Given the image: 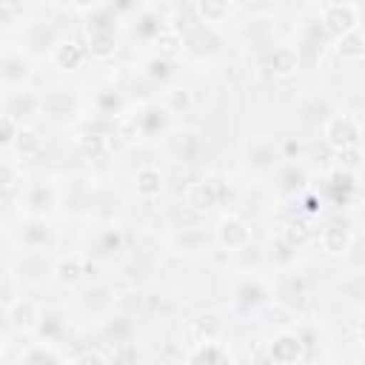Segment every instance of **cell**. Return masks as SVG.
Wrapping results in <instances>:
<instances>
[{
	"label": "cell",
	"instance_id": "6da1fadb",
	"mask_svg": "<svg viewBox=\"0 0 365 365\" xmlns=\"http://www.w3.org/2000/svg\"><path fill=\"white\" fill-rule=\"evenodd\" d=\"M359 137H362V128H359V120L348 111H336L325 120L322 125V140L331 151H342V148H351V145H359Z\"/></svg>",
	"mask_w": 365,
	"mask_h": 365
},
{
	"label": "cell",
	"instance_id": "7a4b0ae2",
	"mask_svg": "<svg viewBox=\"0 0 365 365\" xmlns=\"http://www.w3.org/2000/svg\"><path fill=\"white\" fill-rule=\"evenodd\" d=\"M225 197H228V191L220 177H200V180L188 182V188H185V208L194 214H208Z\"/></svg>",
	"mask_w": 365,
	"mask_h": 365
},
{
	"label": "cell",
	"instance_id": "3957f363",
	"mask_svg": "<svg viewBox=\"0 0 365 365\" xmlns=\"http://www.w3.org/2000/svg\"><path fill=\"white\" fill-rule=\"evenodd\" d=\"M282 143L274 134H257L245 143V163L257 171H271L282 163Z\"/></svg>",
	"mask_w": 365,
	"mask_h": 365
},
{
	"label": "cell",
	"instance_id": "277c9868",
	"mask_svg": "<svg viewBox=\"0 0 365 365\" xmlns=\"http://www.w3.org/2000/svg\"><path fill=\"white\" fill-rule=\"evenodd\" d=\"M319 26H322V31L328 37H339V34H345V31L359 26V9L354 3H348V0L331 3V6H325L322 17H319Z\"/></svg>",
	"mask_w": 365,
	"mask_h": 365
},
{
	"label": "cell",
	"instance_id": "5b68a950",
	"mask_svg": "<svg viewBox=\"0 0 365 365\" xmlns=\"http://www.w3.org/2000/svg\"><path fill=\"white\" fill-rule=\"evenodd\" d=\"M305 356V339L297 334V331H282V334H277L274 339H271V345H268V354H265V359H271V362H277V365H294V362H299Z\"/></svg>",
	"mask_w": 365,
	"mask_h": 365
},
{
	"label": "cell",
	"instance_id": "8992f818",
	"mask_svg": "<svg viewBox=\"0 0 365 365\" xmlns=\"http://www.w3.org/2000/svg\"><path fill=\"white\" fill-rule=\"evenodd\" d=\"M325 182H328L331 200L336 205H351V200H356V194H359V174L345 168V165H334L328 171Z\"/></svg>",
	"mask_w": 365,
	"mask_h": 365
},
{
	"label": "cell",
	"instance_id": "52a82bcc",
	"mask_svg": "<svg viewBox=\"0 0 365 365\" xmlns=\"http://www.w3.org/2000/svg\"><path fill=\"white\" fill-rule=\"evenodd\" d=\"M217 242L225 248V251H245L251 245V228L242 217L237 214H228L217 222Z\"/></svg>",
	"mask_w": 365,
	"mask_h": 365
},
{
	"label": "cell",
	"instance_id": "ba28073f",
	"mask_svg": "<svg viewBox=\"0 0 365 365\" xmlns=\"http://www.w3.org/2000/svg\"><path fill=\"white\" fill-rule=\"evenodd\" d=\"M319 245L328 257H345L354 245V225L348 220H331L319 234Z\"/></svg>",
	"mask_w": 365,
	"mask_h": 365
},
{
	"label": "cell",
	"instance_id": "9c48e42d",
	"mask_svg": "<svg viewBox=\"0 0 365 365\" xmlns=\"http://www.w3.org/2000/svg\"><path fill=\"white\" fill-rule=\"evenodd\" d=\"M37 106H40V114H48V117H71L80 106L77 94L68 91V88H48L43 94H37Z\"/></svg>",
	"mask_w": 365,
	"mask_h": 365
},
{
	"label": "cell",
	"instance_id": "30bf717a",
	"mask_svg": "<svg viewBox=\"0 0 365 365\" xmlns=\"http://www.w3.org/2000/svg\"><path fill=\"white\" fill-rule=\"evenodd\" d=\"M17 271H20V279H23V282L40 285V282H46V279L54 274V265L48 262V257H46L40 248H31V251L20 259Z\"/></svg>",
	"mask_w": 365,
	"mask_h": 365
},
{
	"label": "cell",
	"instance_id": "8fae6325",
	"mask_svg": "<svg viewBox=\"0 0 365 365\" xmlns=\"http://www.w3.org/2000/svg\"><path fill=\"white\" fill-rule=\"evenodd\" d=\"M305 299H308V291H305L302 277H297V274H285V277L279 279V285H277V302H279L285 311L297 314V311H302Z\"/></svg>",
	"mask_w": 365,
	"mask_h": 365
},
{
	"label": "cell",
	"instance_id": "7c38bea8",
	"mask_svg": "<svg viewBox=\"0 0 365 365\" xmlns=\"http://www.w3.org/2000/svg\"><path fill=\"white\" fill-rule=\"evenodd\" d=\"M88 37H86V54L91 57V60H100V63H106V60H111L114 54H117V48H120V43H117V34H114V29H94V31H86Z\"/></svg>",
	"mask_w": 365,
	"mask_h": 365
},
{
	"label": "cell",
	"instance_id": "4fadbf2b",
	"mask_svg": "<svg viewBox=\"0 0 365 365\" xmlns=\"http://www.w3.org/2000/svg\"><path fill=\"white\" fill-rule=\"evenodd\" d=\"M299 66H302V57H299V48H294V46H277L265 57V68L274 77H291V74H297Z\"/></svg>",
	"mask_w": 365,
	"mask_h": 365
},
{
	"label": "cell",
	"instance_id": "5bb4252c",
	"mask_svg": "<svg viewBox=\"0 0 365 365\" xmlns=\"http://www.w3.org/2000/svg\"><path fill=\"white\" fill-rule=\"evenodd\" d=\"M86 46L83 43H77V40H60L54 48H51V63H54V68H60V71H77V68H83V63H86Z\"/></svg>",
	"mask_w": 365,
	"mask_h": 365
},
{
	"label": "cell",
	"instance_id": "9a60e30c",
	"mask_svg": "<svg viewBox=\"0 0 365 365\" xmlns=\"http://www.w3.org/2000/svg\"><path fill=\"white\" fill-rule=\"evenodd\" d=\"M31 77V63L20 51H6L0 54V80L9 86H23Z\"/></svg>",
	"mask_w": 365,
	"mask_h": 365
},
{
	"label": "cell",
	"instance_id": "2e32d148",
	"mask_svg": "<svg viewBox=\"0 0 365 365\" xmlns=\"http://www.w3.org/2000/svg\"><path fill=\"white\" fill-rule=\"evenodd\" d=\"M6 319H9V325L17 334H31V331H37L40 311H37V305L31 299H14L11 308H9V314H6Z\"/></svg>",
	"mask_w": 365,
	"mask_h": 365
},
{
	"label": "cell",
	"instance_id": "e0dca14e",
	"mask_svg": "<svg viewBox=\"0 0 365 365\" xmlns=\"http://www.w3.org/2000/svg\"><path fill=\"white\" fill-rule=\"evenodd\" d=\"M228 359H231L228 348H222L217 339H200L185 354V362H191V365H222Z\"/></svg>",
	"mask_w": 365,
	"mask_h": 365
},
{
	"label": "cell",
	"instance_id": "ac0fdd59",
	"mask_svg": "<svg viewBox=\"0 0 365 365\" xmlns=\"http://www.w3.org/2000/svg\"><path fill=\"white\" fill-rule=\"evenodd\" d=\"M163 188H165V177H163V171L157 165L137 168V174H134V191H137L140 200H157L163 194Z\"/></svg>",
	"mask_w": 365,
	"mask_h": 365
},
{
	"label": "cell",
	"instance_id": "d6986e66",
	"mask_svg": "<svg viewBox=\"0 0 365 365\" xmlns=\"http://www.w3.org/2000/svg\"><path fill=\"white\" fill-rule=\"evenodd\" d=\"M234 0H194V14L205 29H217L231 17Z\"/></svg>",
	"mask_w": 365,
	"mask_h": 365
},
{
	"label": "cell",
	"instance_id": "ffe728a7",
	"mask_svg": "<svg viewBox=\"0 0 365 365\" xmlns=\"http://www.w3.org/2000/svg\"><path fill=\"white\" fill-rule=\"evenodd\" d=\"M151 46H154V54H157V57H163V60H174V57L182 54V48H185V37L180 34V29H174V26H163V29L151 37Z\"/></svg>",
	"mask_w": 365,
	"mask_h": 365
},
{
	"label": "cell",
	"instance_id": "44dd1931",
	"mask_svg": "<svg viewBox=\"0 0 365 365\" xmlns=\"http://www.w3.org/2000/svg\"><path fill=\"white\" fill-rule=\"evenodd\" d=\"M334 40H336L334 51H336V57L342 63H362V57H365V37H362L359 26L345 31V34H339V37H334Z\"/></svg>",
	"mask_w": 365,
	"mask_h": 365
},
{
	"label": "cell",
	"instance_id": "7402d4cb",
	"mask_svg": "<svg viewBox=\"0 0 365 365\" xmlns=\"http://www.w3.org/2000/svg\"><path fill=\"white\" fill-rule=\"evenodd\" d=\"M168 117H171V114H168L160 103H151V106H145V108L137 114L134 125H137V131H140L143 137H157V134H163V131H165Z\"/></svg>",
	"mask_w": 365,
	"mask_h": 365
},
{
	"label": "cell",
	"instance_id": "603a6c76",
	"mask_svg": "<svg viewBox=\"0 0 365 365\" xmlns=\"http://www.w3.org/2000/svg\"><path fill=\"white\" fill-rule=\"evenodd\" d=\"M11 148H14L17 160H37V157L43 154L46 143H43V137H40L37 128H31V125H20L17 134H14Z\"/></svg>",
	"mask_w": 365,
	"mask_h": 365
},
{
	"label": "cell",
	"instance_id": "cb8c5ba5",
	"mask_svg": "<svg viewBox=\"0 0 365 365\" xmlns=\"http://www.w3.org/2000/svg\"><path fill=\"white\" fill-rule=\"evenodd\" d=\"M54 202H57V197H54V188L48 182H34L23 197V205L31 217H46L54 208Z\"/></svg>",
	"mask_w": 365,
	"mask_h": 365
},
{
	"label": "cell",
	"instance_id": "d4e9b609",
	"mask_svg": "<svg viewBox=\"0 0 365 365\" xmlns=\"http://www.w3.org/2000/svg\"><path fill=\"white\" fill-rule=\"evenodd\" d=\"M268 299V288L259 282V279H242L237 288H234V302H237V308L240 311H254V308H259L262 302Z\"/></svg>",
	"mask_w": 365,
	"mask_h": 365
},
{
	"label": "cell",
	"instance_id": "484cf974",
	"mask_svg": "<svg viewBox=\"0 0 365 365\" xmlns=\"http://www.w3.org/2000/svg\"><path fill=\"white\" fill-rule=\"evenodd\" d=\"M37 111H40V106H37V94L29 91V88H14V91L6 97V114H11L17 123L34 117Z\"/></svg>",
	"mask_w": 365,
	"mask_h": 365
},
{
	"label": "cell",
	"instance_id": "4316f807",
	"mask_svg": "<svg viewBox=\"0 0 365 365\" xmlns=\"http://www.w3.org/2000/svg\"><path fill=\"white\" fill-rule=\"evenodd\" d=\"M74 145H77L80 157H83V160H88V163H100V160H106V157H108V140H106L103 134L83 131V134H77V137H74Z\"/></svg>",
	"mask_w": 365,
	"mask_h": 365
},
{
	"label": "cell",
	"instance_id": "83f0119b",
	"mask_svg": "<svg viewBox=\"0 0 365 365\" xmlns=\"http://www.w3.org/2000/svg\"><path fill=\"white\" fill-rule=\"evenodd\" d=\"M197 342L200 339H217L220 336V331H222V319L217 317V314H211V311H205V314H197L194 319H188V328H185Z\"/></svg>",
	"mask_w": 365,
	"mask_h": 365
},
{
	"label": "cell",
	"instance_id": "f1b7e54d",
	"mask_svg": "<svg viewBox=\"0 0 365 365\" xmlns=\"http://www.w3.org/2000/svg\"><path fill=\"white\" fill-rule=\"evenodd\" d=\"M174 242H177V248H180V251H188V254L202 251V248L208 245V228H200V225H185V228H180V231H177Z\"/></svg>",
	"mask_w": 365,
	"mask_h": 365
},
{
	"label": "cell",
	"instance_id": "f546056e",
	"mask_svg": "<svg viewBox=\"0 0 365 365\" xmlns=\"http://www.w3.org/2000/svg\"><path fill=\"white\" fill-rule=\"evenodd\" d=\"M51 240H54V237H51V228L46 225V217H31V220L26 222V228H23V242H26L29 248H46Z\"/></svg>",
	"mask_w": 365,
	"mask_h": 365
},
{
	"label": "cell",
	"instance_id": "4dcf8cb0",
	"mask_svg": "<svg viewBox=\"0 0 365 365\" xmlns=\"http://www.w3.org/2000/svg\"><path fill=\"white\" fill-rule=\"evenodd\" d=\"M163 108H165L168 114H188V111L194 108V97H191L188 88L174 86V88H168V91L163 94Z\"/></svg>",
	"mask_w": 365,
	"mask_h": 365
},
{
	"label": "cell",
	"instance_id": "1f68e13d",
	"mask_svg": "<svg viewBox=\"0 0 365 365\" xmlns=\"http://www.w3.org/2000/svg\"><path fill=\"white\" fill-rule=\"evenodd\" d=\"M94 108H97L100 117H117V114H123L125 100H123V94L117 88H103L94 97Z\"/></svg>",
	"mask_w": 365,
	"mask_h": 365
},
{
	"label": "cell",
	"instance_id": "d6a6232c",
	"mask_svg": "<svg viewBox=\"0 0 365 365\" xmlns=\"http://www.w3.org/2000/svg\"><path fill=\"white\" fill-rule=\"evenodd\" d=\"M86 274V265L80 257H63L54 262V277L63 282V285H74L80 277Z\"/></svg>",
	"mask_w": 365,
	"mask_h": 365
},
{
	"label": "cell",
	"instance_id": "836d02e7",
	"mask_svg": "<svg viewBox=\"0 0 365 365\" xmlns=\"http://www.w3.org/2000/svg\"><path fill=\"white\" fill-rule=\"evenodd\" d=\"M197 148H200V140H197L194 131H180V134H174V140H171V151H174V157H177L180 163H191L194 154H197Z\"/></svg>",
	"mask_w": 365,
	"mask_h": 365
},
{
	"label": "cell",
	"instance_id": "e575fe53",
	"mask_svg": "<svg viewBox=\"0 0 365 365\" xmlns=\"http://www.w3.org/2000/svg\"><path fill=\"white\" fill-rule=\"evenodd\" d=\"M143 74H145V80L148 83H168L171 80V74H174V68H171V60H163V57H157V54H151L148 60H145V66H143Z\"/></svg>",
	"mask_w": 365,
	"mask_h": 365
},
{
	"label": "cell",
	"instance_id": "d590c367",
	"mask_svg": "<svg viewBox=\"0 0 365 365\" xmlns=\"http://www.w3.org/2000/svg\"><path fill=\"white\" fill-rule=\"evenodd\" d=\"M277 228L291 240V245H294L297 251L311 240V225H308V220H288V222H279Z\"/></svg>",
	"mask_w": 365,
	"mask_h": 365
},
{
	"label": "cell",
	"instance_id": "8d00e7d4",
	"mask_svg": "<svg viewBox=\"0 0 365 365\" xmlns=\"http://www.w3.org/2000/svg\"><path fill=\"white\" fill-rule=\"evenodd\" d=\"M305 168L302 165H285L282 168V174H279V188L282 191H288V194H297V191H302L305 188Z\"/></svg>",
	"mask_w": 365,
	"mask_h": 365
},
{
	"label": "cell",
	"instance_id": "74e56055",
	"mask_svg": "<svg viewBox=\"0 0 365 365\" xmlns=\"http://www.w3.org/2000/svg\"><path fill=\"white\" fill-rule=\"evenodd\" d=\"M268 251H271V257H274L277 262H288V259H294V254H297V248L291 245V240H288L279 228H274L271 242H268Z\"/></svg>",
	"mask_w": 365,
	"mask_h": 365
},
{
	"label": "cell",
	"instance_id": "f35d334b",
	"mask_svg": "<svg viewBox=\"0 0 365 365\" xmlns=\"http://www.w3.org/2000/svg\"><path fill=\"white\" fill-rule=\"evenodd\" d=\"M131 331H134V325H131V319H128L125 314H117V317H111V319H108V325H106V334H108V339H114L117 345H125V342L131 339Z\"/></svg>",
	"mask_w": 365,
	"mask_h": 365
},
{
	"label": "cell",
	"instance_id": "ab89813d",
	"mask_svg": "<svg viewBox=\"0 0 365 365\" xmlns=\"http://www.w3.org/2000/svg\"><path fill=\"white\" fill-rule=\"evenodd\" d=\"M20 362H63V354H57L54 348H48L46 342L43 345H31L20 354Z\"/></svg>",
	"mask_w": 365,
	"mask_h": 365
},
{
	"label": "cell",
	"instance_id": "60d3db41",
	"mask_svg": "<svg viewBox=\"0 0 365 365\" xmlns=\"http://www.w3.org/2000/svg\"><path fill=\"white\" fill-rule=\"evenodd\" d=\"M160 29H163V20H160L157 11H143V14H140V20H137V34H140L143 40L151 43V37H154Z\"/></svg>",
	"mask_w": 365,
	"mask_h": 365
},
{
	"label": "cell",
	"instance_id": "b9f144b4",
	"mask_svg": "<svg viewBox=\"0 0 365 365\" xmlns=\"http://www.w3.org/2000/svg\"><path fill=\"white\" fill-rule=\"evenodd\" d=\"M20 3L17 0H0V29H14L20 23Z\"/></svg>",
	"mask_w": 365,
	"mask_h": 365
},
{
	"label": "cell",
	"instance_id": "7bdbcfd3",
	"mask_svg": "<svg viewBox=\"0 0 365 365\" xmlns=\"http://www.w3.org/2000/svg\"><path fill=\"white\" fill-rule=\"evenodd\" d=\"M17 128H20V123H17L11 114L3 111V114H0V148H11Z\"/></svg>",
	"mask_w": 365,
	"mask_h": 365
},
{
	"label": "cell",
	"instance_id": "ee69618b",
	"mask_svg": "<svg viewBox=\"0 0 365 365\" xmlns=\"http://www.w3.org/2000/svg\"><path fill=\"white\" fill-rule=\"evenodd\" d=\"M114 11L111 9H100V11H94L91 17H88V23H86V31H94V29H114Z\"/></svg>",
	"mask_w": 365,
	"mask_h": 365
},
{
	"label": "cell",
	"instance_id": "f6af8a7d",
	"mask_svg": "<svg viewBox=\"0 0 365 365\" xmlns=\"http://www.w3.org/2000/svg\"><path fill=\"white\" fill-rule=\"evenodd\" d=\"M120 248H123V234H120L117 228H106L103 237H100V251H103V254H114V251H120Z\"/></svg>",
	"mask_w": 365,
	"mask_h": 365
},
{
	"label": "cell",
	"instance_id": "bcb514c9",
	"mask_svg": "<svg viewBox=\"0 0 365 365\" xmlns=\"http://www.w3.org/2000/svg\"><path fill=\"white\" fill-rule=\"evenodd\" d=\"M336 154L342 157V163H339V165H345V168H351V171H356V174H359V168H362V151H359V145L342 148V151H336Z\"/></svg>",
	"mask_w": 365,
	"mask_h": 365
},
{
	"label": "cell",
	"instance_id": "7dc6e473",
	"mask_svg": "<svg viewBox=\"0 0 365 365\" xmlns=\"http://www.w3.org/2000/svg\"><path fill=\"white\" fill-rule=\"evenodd\" d=\"M71 362H77V365H103V362H108V356L103 354V351H83V354H77V356H71Z\"/></svg>",
	"mask_w": 365,
	"mask_h": 365
},
{
	"label": "cell",
	"instance_id": "c3c4849f",
	"mask_svg": "<svg viewBox=\"0 0 365 365\" xmlns=\"http://www.w3.org/2000/svg\"><path fill=\"white\" fill-rule=\"evenodd\" d=\"M14 182H17V168H14L11 163L0 160V191H3V188H11Z\"/></svg>",
	"mask_w": 365,
	"mask_h": 365
},
{
	"label": "cell",
	"instance_id": "681fc988",
	"mask_svg": "<svg viewBox=\"0 0 365 365\" xmlns=\"http://www.w3.org/2000/svg\"><path fill=\"white\" fill-rule=\"evenodd\" d=\"M60 328H63V325H60V317H46V322H37V331H40L43 336H48V339H51L54 334H60Z\"/></svg>",
	"mask_w": 365,
	"mask_h": 365
},
{
	"label": "cell",
	"instance_id": "f907efd6",
	"mask_svg": "<svg viewBox=\"0 0 365 365\" xmlns=\"http://www.w3.org/2000/svg\"><path fill=\"white\" fill-rule=\"evenodd\" d=\"M134 6H137V0H111L108 9H111L114 14H125V11H131Z\"/></svg>",
	"mask_w": 365,
	"mask_h": 365
},
{
	"label": "cell",
	"instance_id": "816d5d0a",
	"mask_svg": "<svg viewBox=\"0 0 365 365\" xmlns=\"http://www.w3.org/2000/svg\"><path fill=\"white\" fill-rule=\"evenodd\" d=\"M302 205H305V211H308V214H317V211H319V197H317V194H305Z\"/></svg>",
	"mask_w": 365,
	"mask_h": 365
},
{
	"label": "cell",
	"instance_id": "f5cc1de1",
	"mask_svg": "<svg viewBox=\"0 0 365 365\" xmlns=\"http://www.w3.org/2000/svg\"><path fill=\"white\" fill-rule=\"evenodd\" d=\"M71 3H74V6H80V9H91L97 0H71Z\"/></svg>",
	"mask_w": 365,
	"mask_h": 365
},
{
	"label": "cell",
	"instance_id": "db71d44e",
	"mask_svg": "<svg viewBox=\"0 0 365 365\" xmlns=\"http://www.w3.org/2000/svg\"><path fill=\"white\" fill-rule=\"evenodd\" d=\"M240 3H242V0H240Z\"/></svg>",
	"mask_w": 365,
	"mask_h": 365
}]
</instances>
